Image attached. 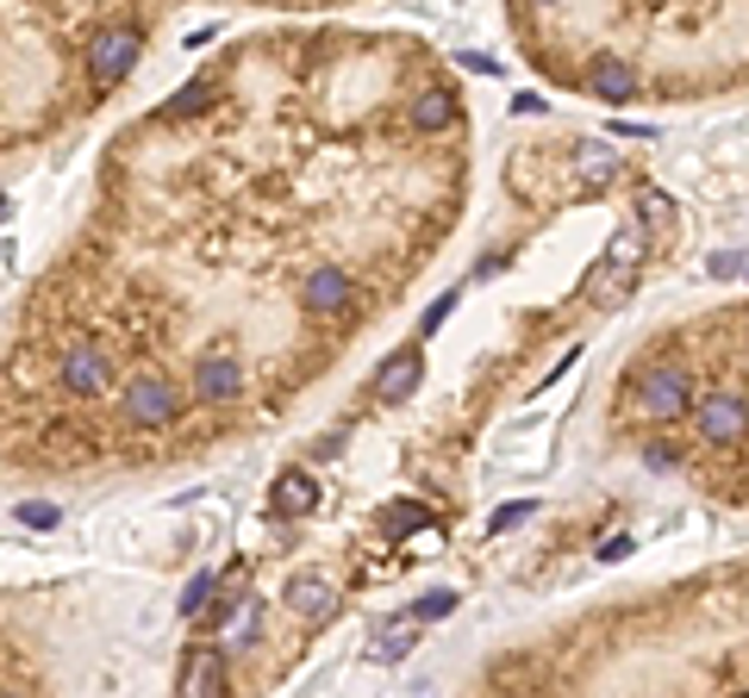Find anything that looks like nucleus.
<instances>
[{"mask_svg":"<svg viewBox=\"0 0 749 698\" xmlns=\"http://www.w3.org/2000/svg\"><path fill=\"white\" fill-rule=\"evenodd\" d=\"M607 430L643 468L749 511V293L638 337L612 375Z\"/></svg>","mask_w":749,"mask_h":698,"instance_id":"nucleus-3","label":"nucleus"},{"mask_svg":"<svg viewBox=\"0 0 749 698\" xmlns=\"http://www.w3.org/2000/svg\"><path fill=\"white\" fill-rule=\"evenodd\" d=\"M169 26L162 7H7V157H45L131 81Z\"/></svg>","mask_w":749,"mask_h":698,"instance_id":"nucleus-5","label":"nucleus"},{"mask_svg":"<svg viewBox=\"0 0 749 698\" xmlns=\"http://www.w3.org/2000/svg\"><path fill=\"white\" fill-rule=\"evenodd\" d=\"M7 698H57V686L45 680L32 642H19L13 630H7Z\"/></svg>","mask_w":749,"mask_h":698,"instance_id":"nucleus-6","label":"nucleus"},{"mask_svg":"<svg viewBox=\"0 0 749 698\" xmlns=\"http://www.w3.org/2000/svg\"><path fill=\"white\" fill-rule=\"evenodd\" d=\"M512 50L600 107L749 94V7H506Z\"/></svg>","mask_w":749,"mask_h":698,"instance_id":"nucleus-4","label":"nucleus"},{"mask_svg":"<svg viewBox=\"0 0 749 698\" xmlns=\"http://www.w3.org/2000/svg\"><path fill=\"white\" fill-rule=\"evenodd\" d=\"M269 506H282V511H294V518H300V511H313V506H319V487H313V475H300V468H287V475L269 487Z\"/></svg>","mask_w":749,"mask_h":698,"instance_id":"nucleus-8","label":"nucleus"},{"mask_svg":"<svg viewBox=\"0 0 749 698\" xmlns=\"http://www.w3.org/2000/svg\"><path fill=\"white\" fill-rule=\"evenodd\" d=\"M463 76L406 26L282 19L112 131L7 318V480L107 487L238 449L332 381L450 250Z\"/></svg>","mask_w":749,"mask_h":698,"instance_id":"nucleus-1","label":"nucleus"},{"mask_svg":"<svg viewBox=\"0 0 749 698\" xmlns=\"http://www.w3.org/2000/svg\"><path fill=\"white\" fill-rule=\"evenodd\" d=\"M463 698H749V556L574 605L500 642Z\"/></svg>","mask_w":749,"mask_h":698,"instance_id":"nucleus-2","label":"nucleus"},{"mask_svg":"<svg viewBox=\"0 0 749 698\" xmlns=\"http://www.w3.org/2000/svg\"><path fill=\"white\" fill-rule=\"evenodd\" d=\"M418 375H425V362H418V349H400L394 362H387L382 375H375V387H368V393L382 399V406H400V399H406V393L418 387Z\"/></svg>","mask_w":749,"mask_h":698,"instance_id":"nucleus-7","label":"nucleus"}]
</instances>
